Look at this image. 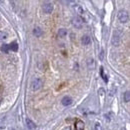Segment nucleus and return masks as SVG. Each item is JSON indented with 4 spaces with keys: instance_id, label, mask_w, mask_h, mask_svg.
I'll return each mask as SVG.
<instances>
[{
    "instance_id": "nucleus-4",
    "label": "nucleus",
    "mask_w": 130,
    "mask_h": 130,
    "mask_svg": "<svg viewBox=\"0 0 130 130\" xmlns=\"http://www.w3.org/2000/svg\"><path fill=\"white\" fill-rule=\"evenodd\" d=\"M121 35H122V32L120 30H117L113 33V37H112V44L114 46H117L120 42V38H121Z\"/></svg>"
},
{
    "instance_id": "nucleus-12",
    "label": "nucleus",
    "mask_w": 130,
    "mask_h": 130,
    "mask_svg": "<svg viewBox=\"0 0 130 130\" xmlns=\"http://www.w3.org/2000/svg\"><path fill=\"white\" fill-rule=\"evenodd\" d=\"M26 125H27V127H28L29 129H35V128H36L35 123L33 122L31 119H29V118L26 119Z\"/></svg>"
},
{
    "instance_id": "nucleus-2",
    "label": "nucleus",
    "mask_w": 130,
    "mask_h": 130,
    "mask_svg": "<svg viewBox=\"0 0 130 130\" xmlns=\"http://www.w3.org/2000/svg\"><path fill=\"white\" fill-rule=\"evenodd\" d=\"M83 19H82L80 16H75L72 18V20H71V23H72V25L75 27V28H77V29H80L82 26H83Z\"/></svg>"
},
{
    "instance_id": "nucleus-21",
    "label": "nucleus",
    "mask_w": 130,
    "mask_h": 130,
    "mask_svg": "<svg viewBox=\"0 0 130 130\" xmlns=\"http://www.w3.org/2000/svg\"><path fill=\"white\" fill-rule=\"evenodd\" d=\"M99 59H100L101 61L104 59V51H103V50H101L100 53H99Z\"/></svg>"
},
{
    "instance_id": "nucleus-15",
    "label": "nucleus",
    "mask_w": 130,
    "mask_h": 130,
    "mask_svg": "<svg viewBox=\"0 0 130 130\" xmlns=\"http://www.w3.org/2000/svg\"><path fill=\"white\" fill-rule=\"evenodd\" d=\"M9 49H10V45H9V44H3V45L1 46V51L4 52V53H8Z\"/></svg>"
},
{
    "instance_id": "nucleus-19",
    "label": "nucleus",
    "mask_w": 130,
    "mask_h": 130,
    "mask_svg": "<svg viewBox=\"0 0 130 130\" xmlns=\"http://www.w3.org/2000/svg\"><path fill=\"white\" fill-rule=\"evenodd\" d=\"M94 130H102V126L99 122H96L95 125H94Z\"/></svg>"
},
{
    "instance_id": "nucleus-10",
    "label": "nucleus",
    "mask_w": 130,
    "mask_h": 130,
    "mask_svg": "<svg viewBox=\"0 0 130 130\" xmlns=\"http://www.w3.org/2000/svg\"><path fill=\"white\" fill-rule=\"evenodd\" d=\"M74 9H75L76 13H78L79 15H83V14H84V9H83V7H82L81 5L75 4V5H74Z\"/></svg>"
},
{
    "instance_id": "nucleus-1",
    "label": "nucleus",
    "mask_w": 130,
    "mask_h": 130,
    "mask_svg": "<svg viewBox=\"0 0 130 130\" xmlns=\"http://www.w3.org/2000/svg\"><path fill=\"white\" fill-rule=\"evenodd\" d=\"M117 18H118V20H119V22H121V23H126V22H128V20H129V15H128V12L126 11V10H120L119 12H118V14H117Z\"/></svg>"
},
{
    "instance_id": "nucleus-9",
    "label": "nucleus",
    "mask_w": 130,
    "mask_h": 130,
    "mask_svg": "<svg viewBox=\"0 0 130 130\" xmlns=\"http://www.w3.org/2000/svg\"><path fill=\"white\" fill-rule=\"evenodd\" d=\"M33 34L36 36V37H41L43 35V30L40 28V27H35L33 29Z\"/></svg>"
},
{
    "instance_id": "nucleus-7",
    "label": "nucleus",
    "mask_w": 130,
    "mask_h": 130,
    "mask_svg": "<svg viewBox=\"0 0 130 130\" xmlns=\"http://www.w3.org/2000/svg\"><path fill=\"white\" fill-rule=\"evenodd\" d=\"M81 43L83 45H89L91 43V38L88 36V35H83L81 38Z\"/></svg>"
},
{
    "instance_id": "nucleus-18",
    "label": "nucleus",
    "mask_w": 130,
    "mask_h": 130,
    "mask_svg": "<svg viewBox=\"0 0 130 130\" xmlns=\"http://www.w3.org/2000/svg\"><path fill=\"white\" fill-rule=\"evenodd\" d=\"M10 49L13 50V51H17V50H18V45H17L16 42H12V43L10 44Z\"/></svg>"
},
{
    "instance_id": "nucleus-6",
    "label": "nucleus",
    "mask_w": 130,
    "mask_h": 130,
    "mask_svg": "<svg viewBox=\"0 0 130 130\" xmlns=\"http://www.w3.org/2000/svg\"><path fill=\"white\" fill-rule=\"evenodd\" d=\"M72 102H73V100L70 96H64L61 99V104L63 106H70L72 104Z\"/></svg>"
},
{
    "instance_id": "nucleus-5",
    "label": "nucleus",
    "mask_w": 130,
    "mask_h": 130,
    "mask_svg": "<svg viewBox=\"0 0 130 130\" xmlns=\"http://www.w3.org/2000/svg\"><path fill=\"white\" fill-rule=\"evenodd\" d=\"M53 8H54V7H53V4L50 3V2H45V3L43 4V6H42V9H43L44 13H46V14L52 13Z\"/></svg>"
},
{
    "instance_id": "nucleus-14",
    "label": "nucleus",
    "mask_w": 130,
    "mask_h": 130,
    "mask_svg": "<svg viewBox=\"0 0 130 130\" xmlns=\"http://www.w3.org/2000/svg\"><path fill=\"white\" fill-rule=\"evenodd\" d=\"M66 35H67V30H66L65 28H60V29L58 30V36H59L60 38H64Z\"/></svg>"
},
{
    "instance_id": "nucleus-3",
    "label": "nucleus",
    "mask_w": 130,
    "mask_h": 130,
    "mask_svg": "<svg viewBox=\"0 0 130 130\" xmlns=\"http://www.w3.org/2000/svg\"><path fill=\"white\" fill-rule=\"evenodd\" d=\"M42 85H43V81H42L41 78H34L32 82H31V88L34 91L40 89L42 87Z\"/></svg>"
},
{
    "instance_id": "nucleus-11",
    "label": "nucleus",
    "mask_w": 130,
    "mask_h": 130,
    "mask_svg": "<svg viewBox=\"0 0 130 130\" xmlns=\"http://www.w3.org/2000/svg\"><path fill=\"white\" fill-rule=\"evenodd\" d=\"M86 63H87V67H88L89 69H94V67H95V62H94V59H93V58H88Z\"/></svg>"
},
{
    "instance_id": "nucleus-16",
    "label": "nucleus",
    "mask_w": 130,
    "mask_h": 130,
    "mask_svg": "<svg viewBox=\"0 0 130 130\" xmlns=\"http://www.w3.org/2000/svg\"><path fill=\"white\" fill-rule=\"evenodd\" d=\"M7 33L4 32V31H0V42H3L4 40L7 39Z\"/></svg>"
},
{
    "instance_id": "nucleus-8",
    "label": "nucleus",
    "mask_w": 130,
    "mask_h": 130,
    "mask_svg": "<svg viewBox=\"0 0 130 130\" xmlns=\"http://www.w3.org/2000/svg\"><path fill=\"white\" fill-rule=\"evenodd\" d=\"M85 128V124L81 120H77L75 123V129L76 130H84Z\"/></svg>"
},
{
    "instance_id": "nucleus-20",
    "label": "nucleus",
    "mask_w": 130,
    "mask_h": 130,
    "mask_svg": "<svg viewBox=\"0 0 130 130\" xmlns=\"http://www.w3.org/2000/svg\"><path fill=\"white\" fill-rule=\"evenodd\" d=\"M98 93H99V95H100V96H102V97H103V96H104V94H105V90H104L103 88H100V89L98 90Z\"/></svg>"
},
{
    "instance_id": "nucleus-17",
    "label": "nucleus",
    "mask_w": 130,
    "mask_h": 130,
    "mask_svg": "<svg viewBox=\"0 0 130 130\" xmlns=\"http://www.w3.org/2000/svg\"><path fill=\"white\" fill-rule=\"evenodd\" d=\"M123 99L125 102H130V91H126L123 95Z\"/></svg>"
},
{
    "instance_id": "nucleus-13",
    "label": "nucleus",
    "mask_w": 130,
    "mask_h": 130,
    "mask_svg": "<svg viewBox=\"0 0 130 130\" xmlns=\"http://www.w3.org/2000/svg\"><path fill=\"white\" fill-rule=\"evenodd\" d=\"M100 75H101L102 79L104 80L105 83H107V82H108V77H107V75L104 73V68H103V67H100Z\"/></svg>"
}]
</instances>
